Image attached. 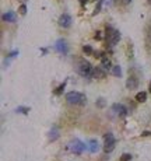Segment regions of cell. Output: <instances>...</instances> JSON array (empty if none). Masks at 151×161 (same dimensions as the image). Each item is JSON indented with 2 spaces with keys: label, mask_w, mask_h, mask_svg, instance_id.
<instances>
[{
  "label": "cell",
  "mask_w": 151,
  "mask_h": 161,
  "mask_svg": "<svg viewBox=\"0 0 151 161\" xmlns=\"http://www.w3.org/2000/svg\"><path fill=\"white\" fill-rule=\"evenodd\" d=\"M80 2H81V3H83V4H84V3H86V2H87V0H80Z\"/></svg>",
  "instance_id": "cell-26"
},
{
  "label": "cell",
  "mask_w": 151,
  "mask_h": 161,
  "mask_svg": "<svg viewBox=\"0 0 151 161\" xmlns=\"http://www.w3.org/2000/svg\"><path fill=\"white\" fill-rule=\"evenodd\" d=\"M87 148H88V151L90 153H96L98 151V148H99V144H98V142L96 140H90L88 142V146H87Z\"/></svg>",
  "instance_id": "cell-12"
},
{
  "label": "cell",
  "mask_w": 151,
  "mask_h": 161,
  "mask_svg": "<svg viewBox=\"0 0 151 161\" xmlns=\"http://www.w3.org/2000/svg\"><path fill=\"white\" fill-rule=\"evenodd\" d=\"M146 100H147V92H144V91L137 92V95H136V101H138V102H144Z\"/></svg>",
  "instance_id": "cell-14"
},
{
  "label": "cell",
  "mask_w": 151,
  "mask_h": 161,
  "mask_svg": "<svg viewBox=\"0 0 151 161\" xmlns=\"http://www.w3.org/2000/svg\"><path fill=\"white\" fill-rule=\"evenodd\" d=\"M69 148H70L74 154H81L84 151V148H86V144H84L83 142H80L78 139H74V140H71L70 142Z\"/></svg>",
  "instance_id": "cell-4"
},
{
  "label": "cell",
  "mask_w": 151,
  "mask_h": 161,
  "mask_svg": "<svg viewBox=\"0 0 151 161\" xmlns=\"http://www.w3.org/2000/svg\"><path fill=\"white\" fill-rule=\"evenodd\" d=\"M101 67H104L105 70H111L112 69V63H111V60L108 58H102L101 60Z\"/></svg>",
  "instance_id": "cell-13"
},
{
  "label": "cell",
  "mask_w": 151,
  "mask_h": 161,
  "mask_svg": "<svg viewBox=\"0 0 151 161\" xmlns=\"http://www.w3.org/2000/svg\"><path fill=\"white\" fill-rule=\"evenodd\" d=\"M148 3H150V4H151V0H148Z\"/></svg>",
  "instance_id": "cell-28"
},
{
  "label": "cell",
  "mask_w": 151,
  "mask_h": 161,
  "mask_svg": "<svg viewBox=\"0 0 151 161\" xmlns=\"http://www.w3.org/2000/svg\"><path fill=\"white\" fill-rule=\"evenodd\" d=\"M130 160H132L130 154H123V156L120 157V161H130Z\"/></svg>",
  "instance_id": "cell-17"
},
{
  "label": "cell",
  "mask_w": 151,
  "mask_h": 161,
  "mask_svg": "<svg viewBox=\"0 0 151 161\" xmlns=\"http://www.w3.org/2000/svg\"><path fill=\"white\" fill-rule=\"evenodd\" d=\"M120 2H122V4H129L132 0H120Z\"/></svg>",
  "instance_id": "cell-25"
},
{
  "label": "cell",
  "mask_w": 151,
  "mask_h": 161,
  "mask_svg": "<svg viewBox=\"0 0 151 161\" xmlns=\"http://www.w3.org/2000/svg\"><path fill=\"white\" fill-rule=\"evenodd\" d=\"M105 76H107V73H105L104 67H94V69H92L91 77H94V79L101 80V79H105Z\"/></svg>",
  "instance_id": "cell-9"
},
{
  "label": "cell",
  "mask_w": 151,
  "mask_h": 161,
  "mask_svg": "<svg viewBox=\"0 0 151 161\" xmlns=\"http://www.w3.org/2000/svg\"><path fill=\"white\" fill-rule=\"evenodd\" d=\"M49 139L50 140H56L57 139V136H59V135H57V130H56V127H53V130H50V133H49Z\"/></svg>",
  "instance_id": "cell-16"
},
{
  "label": "cell",
  "mask_w": 151,
  "mask_h": 161,
  "mask_svg": "<svg viewBox=\"0 0 151 161\" xmlns=\"http://www.w3.org/2000/svg\"><path fill=\"white\" fill-rule=\"evenodd\" d=\"M55 48H56V50L59 53H63V55H66V53L69 52V46H67V42H66L65 39H59L56 42V45H55Z\"/></svg>",
  "instance_id": "cell-7"
},
{
  "label": "cell",
  "mask_w": 151,
  "mask_h": 161,
  "mask_svg": "<svg viewBox=\"0 0 151 161\" xmlns=\"http://www.w3.org/2000/svg\"><path fill=\"white\" fill-rule=\"evenodd\" d=\"M137 86H138V81L136 77H129L128 81H126V87L129 90H134V88H137Z\"/></svg>",
  "instance_id": "cell-11"
},
{
  "label": "cell",
  "mask_w": 151,
  "mask_h": 161,
  "mask_svg": "<svg viewBox=\"0 0 151 161\" xmlns=\"http://www.w3.org/2000/svg\"><path fill=\"white\" fill-rule=\"evenodd\" d=\"M150 92H151V83H150Z\"/></svg>",
  "instance_id": "cell-27"
},
{
  "label": "cell",
  "mask_w": 151,
  "mask_h": 161,
  "mask_svg": "<svg viewBox=\"0 0 151 161\" xmlns=\"http://www.w3.org/2000/svg\"><path fill=\"white\" fill-rule=\"evenodd\" d=\"M83 50H84V52H86V53H92L91 46H88V45H86V46H84V48H83Z\"/></svg>",
  "instance_id": "cell-19"
},
{
  "label": "cell",
  "mask_w": 151,
  "mask_h": 161,
  "mask_svg": "<svg viewBox=\"0 0 151 161\" xmlns=\"http://www.w3.org/2000/svg\"><path fill=\"white\" fill-rule=\"evenodd\" d=\"M104 140H105L104 150L107 151V153H111V151H112L113 148H115V144H116L113 135H112V133H107V135L104 136Z\"/></svg>",
  "instance_id": "cell-5"
},
{
  "label": "cell",
  "mask_w": 151,
  "mask_h": 161,
  "mask_svg": "<svg viewBox=\"0 0 151 161\" xmlns=\"http://www.w3.org/2000/svg\"><path fill=\"white\" fill-rule=\"evenodd\" d=\"M66 101H67L70 105H84L87 102V97L83 92H77V91H71L66 94Z\"/></svg>",
  "instance_id": "cell-1"
},
{
  "label": "cell",
  "mask_w": 151,
  "mask_h": 161,
  "mask_svg": "<svg viewBox=\"0 0 151 161\" xmlns=\"http://www.w3.org/2000/svg\"><path fill=\"white\" fill-rule=\"evenodd\" d=\"M150 35H151V28H150Z\"/></svg>",
  "instance_id": "cell-29"
},
{
  "label": "cell",
  "mask_w": 151,
  "mask_h": 161,
  "mask_svg": "<svg viewBox=\"0 0 151 161\" xmlns=\"http://www.w3.org/2000/svg\"><path fill=\"white\" fill-rule=\"evenodd\" d=\"M112 111L117 116H126V115H128V109H126V106L122 105V104H113V105H112Z\"/></svg>",
  "instance_id": "cell-6"
},
{
  "label": "cell",
  "mask_w": 151,
  "mask_h": 161,
  "mask_svg": "<svg viewBox=\"0 0 151 161\" xmlns=\"http://www.w3.org/2000/svg\"><path fill=\"white\" fill-rule=\"evenodd\" d=\"M20 13L21 14H25L27 13V6L25 4H21L20 6Z\"/></svg>",
  "instance_id": "cell-18"
},
{
  "label": "cell",
  "mask_w": 151,
  "mask_h": 161,
  "mask_svg": "<svg viewBox=\"0 0 151 161\" xmlns=\"http://www.w3.org/2000/svg\"><path fill=\"white\" fill-rule=\"evenodd\" d=\"M95 58H102V52H95Z\"/></svg>",
  "instance_id": "cell-24"
},
{
  "label": "cell",
  "mask_w": 151,
  "mask_h": 161,
  "mask_svg": "<svg viewBox=\"0 0 151 161\" xmlns=\"http://www.w3.org/2000/svg\"><path fill=\"white\" fill-rule=\"evenodd\" d=\"M111 73H112L113 76L119 77L120 74H122V70H120V66H112V69H111Z\"/></svg>",
  "instance_id": "cell-15"
},
{
  "label": "cell",
  "mask_w": 151,
  "mask_h": 161,
  "mask_svg": "<svg viewBox=\"0 0 151 161\" xmlns=\"http://www.w3.org/2000/svg\"><path fill=\"white\" fill-rule=\"evenodd\" d=\"M28 111H29L28 108H23V106H20V108L17 109V112H21V114H27Z\"/></svg>",
  "instance_id": "cell-20"
},
{
  "label": "cell",
  "mask_w": 151,
  "mask_h": 161,
  "mask_svg": "<svg viewBox=\"0 0 151 161\" xmlns=\"http://www.w3.org/2000/svg\"><path fill=\"white\" fill-rule=\"evenodd\" d=\"M95 39H98V41L102 39V32L101 31H96L95 32Z\"/></svg>",
  "instance_id": "cell-22"
},
{
  "label": "cell",
  "mask_w": 151,
  "mask_h": 161,
  "mask_svg": "<svg viewBox=\"0 0 151 161\" xmlns=\"http://www.w3.org/2000/svg\"><path fill=\"white\" fill-rule=\"evenodd\" d=\"M59 25L62 28H69L71 25V17L69 14H62L59 18Z\"/></svg>",
  "instance_id": "cell-8"
},
{
  "label": "cell",
  "mask_w": 151,
  "mask_h": 161,
  "mask_svg": "<svg viewBox=\"0 0 151 161\" xmlns=\"http://www.w3.org/2000/svg\"><path fill=\"white\" fill-rule=\"evenodd\" d=\"M16 18H17V16L14 11H7V13L3 14V21H6V23H14Z\"/></svg>",
  "instance_id": "cell-10"
},
{
  "label": "cell",
  "mask_w": 151,
  "mask_h": 161,
  "mask_svg": "<svg viewBox=\"0 0 151 161\" xmlns=\"http://www.w3.org/2000/svg\"><path fill=\"white\" fill-rule=\"evenodd\" d=\"M107 37H108V42H109L111 46L116 45V44L119 42V39H120L119 31H116V29L111 28V27H108V28H107Z\"/></svg>",
  "instance_id": "cell-3"
},
{
  "label": "cell",
  "mask_w": 151,
  "mask_h": 161,
  "mask_svg": "<svg viewBox=\"0 0 151 161\" xmlns=\"http://www.w3.org/2000/svg\"><path fill=\"white\" fill-rule=\"evenodd\" d=\"M92 69H94V67L91 66V63H90L88 60H81L80 63L77 65V73L80 74V76H83V77H90L91 76Z\"/></svg>",
  "instance_id": "cell-2"
},
{
  "label": "cell",
  "mask_w": 151,
  "mask_h": 161,
  "mask_svg": "<svg viewBox=\"0 0 151 161\" xmlns=\"http://www.w3.org/2000/svg\"><path fill=\"white\" fill-rule=\"evenodd\" d=\"M104 105H105L104 100H102V98H99V100H98V106H104Z\"/></svg>",
  "instance_id": "cell-23"
},
{
  "label": "cell",
  "mask_w": 151,
  "mask_h": 161,
  "mask_svg": "<svg viewBox=\"0 0 151 161\" xmlns=\"http://www.w3.org/2000/svg\"><path fill=\"white\" fill-rule=\"evenodd\" d=\"M63 88H65V84H62V86H59V87H57V90H56L55 92H56V94H57V95H59V94H62V91H63Z\"/></svg>",
  "instance_id": "cell-21"
}]
</instances>
